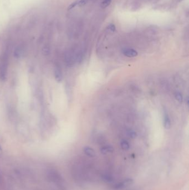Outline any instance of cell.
Masks as SVG:
<instances>
[{
	"mask_svg": "<svg viewBox=\"0 0 189 190\" xmlns=\"http://www.w3.org/2000/svg\"><path fill=\"white\" fill-rule=\"evenodd\" d=\"M175 97L176 99L179 101V102H182L183 101V97H182V95L180 92H176L175 93Z\"/></svg>",
	"mask_w": 189,
	"mask_h": 190,
	"instance_id": "11",
	"label": "cell"
},
{
	"mask_svg": "<svg viewBox=\"0 0 189 190\" xmlns=\"http://www.w3.org/2000/svg\"><path fill=\"white\" fill-rule=\"evenodd\" d=\"M48 177L51 182H53L62 190L65 189L64 181L60 173L55 170H49L48 172Z\"/></svg>",
	"mask_w": 189,
	"mask_h": 190,
	"instance_id": "1",
	"label": "cell"
},
{
	"mask_svg": "<svg viewBox=\"0 0 189 190\" xmlns=\"http://www.w3.org/2000/svg\"><path fill=\"white\" fill-rule=\"evenodd\" d=\"M113 151H114L113 147L110 145L105 146L101 147V154L103 155H105L108 153L113 152Z\"/></svg>",
	"mask_w": 189,
	"mask_h": 190,
	"instance_id": "8",
	"label": "cell"
},
{
	"mask_svg": "<svg viewBox=\"0 0 189 190\" xmlns=\"http://www.w3.org/2000/svg\"><path fill=\"white\" fill-rule=\"evenodd\" d=\"M78 1H75V2H74L73 3H72V4H71V5L68 7V10H71V9H72L74 7H75L77 5H78Z\"/></svg>",
	"mask_w": 189,
	"mask_h": 190,
	"instance_id": "15",
	"label": "cell"
},
{
	"mask_svg": "<svg viewBox=\"0 0 189 190\" xmlns=\"http://www.w3.org/2000/svg\"><path fill=\"white\" fill-rule=\"evenodd\" d=\"M133 183H134V180L130 178H128L123 180L119 183H116L115 185H114L113 188L116 190H121L128 187Z\"/></svg>",
	"mask_w": 189,
	"mask_h": 190,
	"instance_id": "3",
	"label": "cell"
},
{
	"mask_svg": "<svg viewBox=\"0 0 189 190\" xmlns=\"http://www.w3.org/2000/svg\"><path fill=\"white\" fill-rule=\"evenodd\" d=\"M83 151H84V152L86 154V155H87V156H89L90 157H94L96 156V154H95L94 150L90 147H88V146L84 147L83 149Z\"/></svg>",
	"mask_w": 189,
	"mask_h": 190,
	"instance_id": "5",
	"label": "cell"
},
{
	"mask_svg": "<svg viewBox=\"0 0 189 190\" xmlns=\"http://www.w3.org/2000/svg\"><path fill=\"white\" fill-rule=\"evenodd\" d=\"M121 145L122 149L124 150H128L130 148V145L128 142L125 140H122L121 142Z\"/></svg>",
	"mask_w": 189,
	"mask_h": 190,
	"instance_id": "10",
	"label": "cell"
},
{
	"mask_svg": "<svg viewBox=\"0 0 189 190\" xmlns=\"http://www.w3.org/2000/svg\"><path fill=\"white\" fill-rule=\"evenodd\" d=\"M7 51H5L0 57V80L5 81L7 75L8 57Z\"/></svg>",
	"mask_w": 189,
	"mask_h": 190,
	"instance_id": "2",
	"label": "cell"
},
{
	"mask_svg": "<svg viewBox=\"0 0 189 190\" xmlns=\"http://www.w3.org/2000/svg\"><path fill=\"white\" fill-rule=\"evenodd\" d=\"M88 0H80L78 2V5H79V6H83L85 5L88 2Z\"/></svg>",
	"mask_w": 189,
	"mask_h": 190,
	"instance_id": "14",
	"label": "cell"
},
{
	"mask_svg": "<svg viewBox=\"0 0 189 190\" xmlns=\"http://www.w3.org/2000/svg\"><path fill=\"white\" fill-rule=\"evenodd\" d=\"M1 154H2V149H1V146H0V156H1Z\"/></svg>",
	"mask_w": 189,
	"mask_h": 190,
	"instance_id": "17",
	"label": "cell"
},
{
	"mask_svg": "<svg viewBox=\"0 0 189 190\" xmlns=\"http://www.w3.org/2000/svg\"><path fill=\"white\" fill-rule=\"evenodd\" d=\"M101 178L104 182H105L107 183H112L114 181V178L113 176L109 174H107V173L101 176Z\"/></svg>",
	"mask_w": 189,
	"mask_h": 190,
	"instance_id": "9",
	"label": "cell"
},
{
	"mask_svg": "<svg viewBox=\"0 0 189 190\" xmlns=\"http://www.w3.org/2000/svg\"><path fill=\"white\" fill-rule=\"evenodd\" d=\"M123 54L128 57H134L138 55V52L134 49L125 48L123 50Z\"/></svg>",
	"mask_w": 189,
	"mask_h": 190,
	"instance_id": "4",
	"label": "cell"
},
{
	"mask_svg": "<svg viewBox=\"0 0 189 190\" xmlns=\"http://www.w3.org/2000/svg\"><path fill=\"white\" fill-rule=\"evenodd\" d=\"M179 1H182V0H179Z\"/></svg>",
	"mask_w": 189,
	"mask_h": 190,
	"instance_id": "18",
	"label": "cell"
},
{
	"mask_svg": "<svg viewBox=\"0 0 189 190\" xmlns=\"http://www.w3.org/2000/svg\"><path fill=\"white\" fill-rule=\"evenodd\" d=\"M54 76L55 80L58 82H61L62 80V74L60 68L58 67H55L54 70Z\"/></svg>",
	"mask_w": 189,
	"mask_h": 190,
	"instance_id": "7",
	"label": "cell"
},
{
	"mask_svg": "<svg viewBox=\"0 0 189 190\" xmlns=\"http://www.w3.org/2000/svg\"><path fill=\"white\" fill-rule=\"evenodd\" d=\"M108 28H109V29L110 30V31H112V32H114L115 31V25H114V24H110L109 26H108Z\"/></svg>",
	"mask_w": 189,
	"mask_h": 190,
	"instance_id": "16",
	"label": "cell"
},
{
	"mask_svg": "<svg viewBox=\"0 0 189 190\" xmlns=\"http://www.w3.org/2000/svg\"><path fill=\"white\" fill-rule=\"evenodd\" d=\"M127 135L129 137L134 138L136 136V133L133 130H129L127 132Z\"/></svg>",
	"mask_w": 189,
	"mask_h": 190,
	"instance_id": "13",
	"label": "cell"
},
{
	"mask_svg": "<svg viewBox=\"0 0 189 190\" xmlns=\"http://www.w3.org/2000/svg\"><path fill=\"white\" fill-rule=\"evenodd\" d=\"M164 127L166 129H170L171 127V120L166 112L164 114Z\"/></svg>",
	"mask_w": 189,
	"mask_h": 190,
	"instance_id": "6",
	"label": "cell"
},
{
	"mask_svg": "<svg viewBox=\"0 0 189 190\" xmlns=\"http://www.w3.org/2000/svg\"><path fill=\"white\" fill-rule=\"evenodd\" d=\"M112 0H104L101 3V7L103 8H105L108 7V6L110 5L111 3Z\"/></svg>",
	"mask_w": 189,
	"mask_h": 190,
	"instance_id": "12",
	"label": "cell"
}]
</instances>
